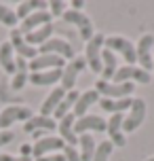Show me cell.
<instances>
[{
    "label": "cell",
    "instance_id": "d590c367",
    "mask_svg": "<svg viewBox=\"0 0 154 161\" xmlns=\"http://www.w3.org/2000/svg\"><path fill=\"white\" fill-rule=\"evenodd\" d=\"M36 161H65V157L64 155H47V157H40Z\"/></svg>",
    "mask_w": 154,
    "mask_h": 161
},
{
    "label": "cell",
    "instance_id": "9a60e30c",
    "mask_svg": "<svg viewBox=\"0 0 154 161\" xmlns=\"http://www.w3.org/2000/svg\"><path fill=\"white\" fill-rule=\"evenodd\" d=\"M122 121H125L122 114H112L105 121V131H108L110 142L114 146H127V138H125V131H122Z\"/></svg>",
    "mask_w": 154,
    "mask_h": 161
},
{
    "label": "cell",
    "instance_id": "d6a6232c",
    "mask_svg": "<svg viewBox=\"0 0 154 161\" xmlns=\"http://www.w3.org/2000/svg\"><path fill=\"white\" fill-rule=\"evenodd\" d=\"M64 157L65 161H80V155H78V151L74 148V146H64Z\"/></svg>",
    "mask_w": 154,
    "mask_h": 161
},
{
    "label": "cell",
    "instance_id": "30bf717a",
    "mask_svg": "<svg viewBox=\"0 0 154 161\" xmlns=\"http://www.w3.org/2000/svg\"><path fill=\"white\" fill-rule=\"evenodd\" d=\"M59 55L64 59H74V47L68 40L61 38H49L44 45H40V55Z\"/></svg>",
    "mask_w": 154,
    "mask_h": 161
},
{
    "label": "cell",
    "instance_id": "44dd1931",
    "mask_svg": "<svg viewBox=\"0 0 154 161\" xmlns=\"http://www.w3.org/2000/svg\"><path fill=\"white\" fill-rule=\"evenodd\" d=\"M61 74L64 70H42V72H30V83L32 85H38V87H44V85H53L57 80H61Z\"/></svg>",
    "mask_w": 154,
    "mask_h": 161
},
{
    "label": "cell",
    "instance_id": "277c9868",
    "mask_svg": "<svg viewBox=\"0 0 154 161\" xmlns=\"http://www.w3.org/2000/svg\"><path fill=\"white\" fill-rule=\"evenodd\" d=\"M32 114V108L28 106H7L4 110H0V131H7V127H11L17 121H30Z\"/></svg>",
    "mask_w": 154,
    "mask_h": 161
},
{
    "label": "cell",
    "instance_id": "f546056e",
    "mask_svg": "<svg viewBox=\"0 0 154 161\" xmlns=\"http://www.w3.org/2000/svg\"><path fill=\"white\" fill-rule=\"evenodd\" d=\"M114 151V144L110 140H104V142H99L97 148H95V155H93V159L91 161H108V157L112 155Z\"/></svg>",
    "mask_w": 154,
    "mask_h": 161
},
{
    "label": "cell",
    "instance_id": "ffe728a7",
    "mask_svg": "<svg viewBox=\"0 0 154 161\" xmlns=\"http://www.w3.org/2000/svg\"><path fill=\"white\" fill-rule=\"evenodd\" d=\"M133 104V97H118V100H110V97H101L99 106L104 113H112V114H122L125 110H129Z\"/></svg>",
    "mask_w": 154,
    "mask_h": 161
},
{
    "label": "cell",
    "instance_id": "74e56055",
    "mask_svg": "<svg viewBox=\"0 0 154 161\" xmlns=\"http://www.w3.org/2000/svg\"><path fill=\"white\" fill-rule=\"evenodd\" d=\"M82 7H85V2H82V0H72V11H80Z\"/></svg>",
    "mask_w": 154,
    "mask_h": 161
},
{
    "label": "cell",
    "instance_id": "d4e9b609",
    "mask_svg": "<svg viewBox=\"0 0 154 161\" xmlns=\"http://www.w3.org/2000/svg\"><path fill=\"white\" fill-rule=\"evenodd\" d=\"M0 66L7 74H15V51L11 42H2L0 47Z\"/></svg>",
    "mask_w": 154,
    "mask_h": 161
},
{
    "label": "cell",
    "instance_id": "ac0fdd59",
    "mask_svg": "<svg viewBox=\"0 0 154 161\" xmlns=\"http://www.w3.org/2000/svg\"><path fill=\"white\" fill-rule=\"evenodd\" d=\"M55 127H57L55 119L42 117V114H34L30 121L23 123V131H28V134H34V131H51V129H55Z\"/></svg>",
    "mask_w": 154,
    "mask_h": 161
},
{
    "label": "cell",
    "instance_id": "ba28073f",
    "mask_svg": "<svg viewBox=\"0 0 154 161\" xmlns=\"http://www.w3.org/2000/svg\"><path fill=\"white\" fill-rule=\"evenodd\" d=\"M85 68H87V59H85V57H74L72 62L64 68V74H61V89H64L65 93L74 89L78 74H80Z\"/></svg>",
    "mask_w": 154,
    "mask_h": 161
},
{
    "label": "cell",
    "instance_id": "2e32d148",
    "mask_svg": "<svg viewBox=\"0 0 154 161\" xmlns=\"http://www.w3.org/2000/svg\"><path fill=\"white\" fill-rule=\"evenodd\" d=\"M51 13L49 11H36V13H32L30 17H25L23 24H21V28H19V32L21 34H30L34 32V30H38V28H42V25H49L51 24Z\"/></svg>",
    "mask_w": 154,
    "mask_h": 161
},
{
    "label": "cell",
    "instance_id": "8d00e7d4",
    "mask_svg": "<svg viewBox=\"0 0 154 161\" xmlns=\"http://www.w3.org/2000/svg\"><path fill=\"white\" fill-rule=\"evenodd\" d=\"M21 157H32V146L30 144H21Z\"/></svg>",
    "mask_w": 154,
    "mask_h": 161
},
{
    "label": "cell",
    "instance_id": "4316f807",
    "mask_svg": "<svg viewBox=\"0 0 154 161\" xmlns=\"http://www.w3.org/2000/svg\"><path fill=\"white\" fill-rule=\"evenodd\" d=\"M78 144H80V161H91L93 155H95V148H97V142L93 140L91 134H80L78 136Z\"/></svg>",
    "mask_w": 154,
    "mask_h": 161
},
{
    "label": "cell",
    "instance_id": "e0dca14e",
    "mask_svg": "<svg viewBox=\"0 0 154 161\" xmlns=\"http://www.w3.org/2000/svg\"><path fill=\"white\" fill-rule=\"evenodd\" d=\"M74 123H76V119H74V114H65L64 119L59 121V125H57V129H59V138L64 140L68 146H76L78 144V136H76V131H74Z\"/></svg>",
    "mask_w": 154,
    "mask_h": 161
},
{
    "label": "cell",
    "instance_id": "8fae6325",
    "mask_svg": "<svg viewBox=\"0 0 154 161\" xmlns=\"http://www.w3.org/2000/svg\"><path fill=\"white\" fill-rule=\"evenodd\" d=\"M28 68L32 72H42V70H64L65 68V59L59 55H38L32 62H28Z\"/></svg>",
    "mask_w": 154,
    "mask_h": 161
},
{
    "label": "cell",
    "instance_id": "484cf974",
    "mask_svg": "<svg viewBox=\"0 0 154 161\" xmlns=\"http://www.w3.org/2000/svg\"><path fill=\"white\" fill-rule=\"evenodd\" d=\"M47 7L49 4L44 0H25V2H21L17 7L15 15H17V19H25V17H30L32 13H36V11H44Z\"/></svg>",
    "mask_w": 154,
    "mask_h": 161
},
{
    "label": "cell",
    "instance_id": "e575fe53",
    "mask_svg": "<svg viewBox=\"0 0 154 161\" xmlns=\"http://www.w3.org/2000/svg\"><path fill=\"white\" fill-rule=\"evenodd\" d=\"M0 161H32V157H13V155H0Z\"/></svg>",
    "mask_w": 154,
    "mask_h": 161
},
{
    "label": "cell",
    "instance_id": "6da1fadb",
    "mask_svg": "<svg viewBox=\"0 0 154 161\" xmlns=\"http://www.w3.org/2000/svg\"><path fill=\"white\" fill-rule=\"evenodd\" d=\"M104 49L112 51L114 55H122L127 66H133L137 62V53H135V42H131L125 36H108L104 40Z\"/></svg>",
    "mask_w": 154,
    "mask_h": 161
},
{
    "label": "cell",
    "instance_id": "52a82bcc",
    "mask_svg": "<svg viewBox=\"0 0 154 161\" xmlns=\"http://www.w3.org/2000/svg\"><path fill=\"white\" fill-rule=\"evenodd\" d=\"M144 121H146V102L141 97H133L129 114L122 121V131H135Z\"/></svg>",
    "mask_w": 154,
    "mask_h": 161
},
{
    "label": "cell",
    "instance_id": "d6986e66",
    "mask_svg": "<svg viewBox=\"0 0 154 161\" xmlns=\"http://www.w3.org/2000/svg\"><path fill=\"white\" fill-rule=\"evenodd\" d=\"M95 102H99V93L95 91V89H89V91H85V93H80L78 96V100H76V104H74V117H85L87 114V110H89L91 106L95 104Z\"/></svg>",
    "mask_w": 154,
    "mask_h": 161
},
{
    "label": "cell",
    "instance_id": "4fadbf2b",
    "mask_svg": "<svg viewBox=\"0 0 154 161\" xmlns=\"http://www.w3.org/2000/svg\"><path fill=\"white\" fill-rule=\"evenodd\" d=\"M11 47H13V51L17 53V57H23V59H30L32 62L34 57H38V51H36V47H30L28 42H25L23 34L19 32V28H15V30H11Z\"/></svg>",
    "mask_w": 154,
    "mask_h": 161
},
{
    "label": "cell",
    "instance_id": "603a6c76",
    "mask_svg": "<svg viewBox=\"0 0 154 161\" xmlns=\"http://www.w3.org/2000/svg\"><path fill=\"white\" fill-rule=\"evenodd\" d=\"M64 96H65V91L61 87L53 89L49 96H47V100L42 102V106H40V114H42V117H49V114L55 113V108L59 106V102L64 100Z\"/></svg>",
    "mask_w": 154,
    "mask_h": 161
},
{
    "label": "cell",
    "instance_id": "9c48e42d",
    "mask_svg": "<svg viewBox=\"0 0 154 161\" xmlns=\"http://www.w3.org/2000/svg\"><path fill=\"white\" fill-rule=\"evenodd\" d=\"M133 80L148 85V83L152 80V76H150V72L141 70V68H137V66H122V68L116 70L112 83H133Z\"/></svg>",
    "mask_w": 154,
    "mask_h": 161
},
{
    "label": "cell",
    "instance_id": "5b68a950",
    "mask_svg": "<svg viewBox=\"0 0 154 161\" xmlns=\"http://www.w3.org/2000/svg\"><path fill=\"white\" fill-rule=\"evenodd\" d=\"M152 49H154V36H152V34H144V36L137 40V45H135L137 62L141 64L139 68H141V70H146V72H150V70L154 68Z\"/></svg>",
    "mask_w": 154,
    "mask_h": 161
},
{
    "label": "cell",
    "instance_id": "7a4b0ae2",
    "mask_svg": "<svg viewBox=\"0 0 154 161\" xmlns=\"http://www.w3.org/2000/svg\"><path fill=\"white\" fill-rule=\"evenodd\" d=\"M104 34H93V38L87 42V49H85V59H87V66L95 74H101L104 70V64H101V51H104Z\"/></svg>",
    "mask_w": 154,
    "mask_h": 161
},
{
    "label": "cell",
    "instance_id": "8992f818",
    "mask_svg": "<svg viewBox=\"0 0 154 161\" xmlns=\"http://www.w3.org/2000/svg\"><path fill=\"white\" fill-rule=\"evenodd\" d=\"M61 17H64L65 24H74L76 28H78L80 38L85 40V42H89V40L93 38V21H91L82 11H65Z\"/></svg>",
    "mask_w": 154,
    "mask_h": 161
},
{
    "label": "cell",
    "instance_id": "cb8c5ba5",
    "mask_svg": "<svg viewBox=\"0 0 154 161\" xmlns=\"http://www.w3.org/2000/svg\"><path fill=\"white\" fill-rule=\"evenodd\" d=\"M101 64H104V70H101V80H112L116 70H118V62H116V55H114L112 51H108L104 49L101 51Z\"/></svg>",
    "mask_w": 154,
    "mask_h": 161
},
{
    "label": "cell",
    "instance_id": "4dcf8cb0",
    "mask_svg": "<svg viewBox=\"0 0 154 161\" xmlns=\"http://www.w3.org/2000/svg\"><path fill=\"white\" fill-rule=\"evenodd\" d=\"M0 24H4V25H8V28H13V30H15V25H17L15 11H11L8 7L0 4Z\"/></svg>",
    "mask_w": 154,
    "mask_h": 161
},
{
    "label": "cell",
    "instance_id": "83f0119b",
    "mask_svg": "<svg viewBox=\"0 0 154 161\" xmlns=\"http://www.w3.org/2000/svg\"><path fill=\"white\" fill-rule=\"evenodd\" d=\"M78 96H80V93H78V91H76V89H72V91H68V93H65L64 96V100H61V102H59V106H57L55 108V119H64L65 114H70V108H74V104H76V100H78Z\"/></svg>",
    "mask_w": 154,
    "mask_h": 161
},
{
    "label": "cell",
    "instance_id": "5bb4252c",
    "mask_svg": "<svg viewBox=\"0 0 154 161\" xmlns=\"http://www.w3.org/2000/svg\"><path fill=\"white\" fill-rule=\"evenodd\" d=\"M64 146H65V142L59 136H47V138H40V140L32 146V155L36 159H40V157H47L49 153L61 151Z\"/></svg>",
    "mask_w": 154,
    "mask_h": 161
},
{
    "label": "cell",
    "instance_id": "7c38bea8",
    "mask_svg": "<svg viewBox=\"0 0 154 161\" xmlns=\"http://www.w3.org/2000/svg\"><path fill=\"white\" fill-rule=\"evenodd\" d=\"M74 131H76V136L89 134V131H105V119L99 114H85L80 119H76Z\"/></svg>",
    "mask_w": 154,
    "mask_h": 161
},
{
    "label": "cell",
    "instance_id": "f1b7e54d",
    "mask_svg": "<svg viewBox=\"0 0 154 161\" xmlns=\"http://www.w3.org/2000/svg\"><path fill=\"white\" fill-rule=\"evenodd\" d=\"M51 34H53V25L51 24L42 25V28H38V30L25 34V42H28L30 47H34V45H44V42L51 38Z\"/></svg>",
    "mask_w": 154,
    "mask_h": 161
},
{
    "label": "cell",
    "instance_id": "f35d334b",
    "mask_svg": "<svg viewBox=\"0 0 154 161\" xmlns=\"http://www.w3.org/2000/svg\"><path fill=\"white\" fill-rule=\"evenodd\" d=\"M146 161H154V157H148V159H146Z\"/></svg>",
    "mask_w": 154,
    "mask_h": 161
},
{
    "label": "cell",
    "instance_id": "836d02e7",
    "mask_svg": "<svg viewBox=\"0 0 154 161\" xmlns=\"http://www.w3.org/2000/svg\"><path fill=\"white\" fill-rule=\"evenodd\" d=\"M13 138H15V134H13V131H0V148H2L4 144H8Z\"/></svg>",
    "mask_w": 154,
    "mask_h": 161
},
{
    "label": "cell",
    "instance_id": "7402d4cb",
    "mask_svg": "<svg viewBox=\"0 0 154 161\" xmlns=\"http://www.w3.org/2000/svg\"><path fill=\"white\" fill-rule=\"evenodd\" d=\"M30 68H28V59H23V57H15V79H13V83H11V87L15 89V91H19V89H23V85L28 83V79H30V72H28Z\"/></svg>",
    "mask_w": 154,
    "mask_h": 161
},
{
    "label": "cell",
    "instance_id": "1f68e13d",
    "mask_svg": "<svg viewBox=\"0 0 154 161\" xmlns=\"http://www.w3.org/2000/svg\"><path fill=\"white\" fill-rule=\"evenodd\" d=\"M49 8H51L49 13L53 17H61L65 13V2L64 0H53V2H49Z\"/></svg>",
    "mask_w": 154,
    "mask_h": 161
},
{
    "label": "cell",
    "instance_id": "3957f363",
    "mask_svg": "<svg viewBox=\"0 0 154 161\" xmlns=\"http://www.w3.org/2000/svg\"><path fill=\"white\" fill-rule=\"evenodd\" d=\"M135 89V83H112V80H101L95 83V91L104 97L110 100H118V97H131Z\"/></svg>",
    "mask_w": 154,
    "mask_h": 161
}]
</instances>
